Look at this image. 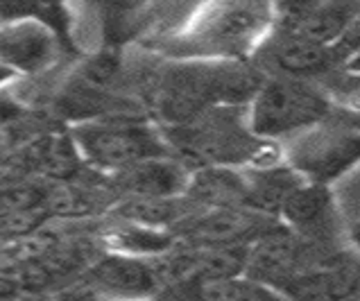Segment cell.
Returning <instances> with one entry per match:
<instances>
[{"mask_svg":"<svg viewBox=\"0 0 360 301\" xmlns=\"http://www.w3.org/2000/svg\"><path fill=\"white\" fill-rule=\"evenodd\" d=\"M300 256L302 249L297 236L285 226L272 224L247 247L243 276L272 290H281L300 269Z\"/></svg>","mask_w":360,"mask_h":301,"instance_id":"obj_10","label":"cell"},{"mask_svg":"<svg viewBox=\"0 0 360 301\" xmlns=\"http://www.w3.org/2000/svg\"><path fill=\"white\" fill-rule=\"evenodd\" d=\"M358 154V129L347 113L328 111L311 129L290 139V168L311 184L340 179L352 170Z\"/></svg>","mask_w":360,"mask_h":301,"instance_id":"obj_4","label":"cell"},{"mask_svg":"<svg viewBox=\"0 0 360 301\" xmlns=\"http://www.w3.org/2000/svg\"><path fill=\"white\" fill-rule=\"evenodd\" d=\"M105 243L111 254H122L131 258H157L161 254L170 252L174 247V238L170 231L159 229H146V226L120 222L114 229L105 233Z\"/></svg>","mask_w":360,"mask_h":301,"instance_id":"obj_17","label":"cell"},{"mask_svg":"<svg viewBox=\"0 0 360 301\" xmlns=\"http://www.w3.org/2000/svg\"><path fill=\"white\" fill-rule=\"evenodd\" d=\"M91 293L100 301H146L159 295L161 283L150 261L107 254L89 272Z\"/></svg>","mask_w":360,"mask_h":301,"instance_id":"obj_7","label":"cell"},{"mask_svg":"<svg viewBox=\"0 0 360 301\" xmlns=\"http://www.w3.org/2000/svg\"><path fill=\"white\" fill-rule=\"evenodd\" d=\"M263 79L245 61H179L163 75L159 111L172 127H181L204 111L250 105Z\"/></svg>","mask_w":360,"mask_h":301,"instance_id":"obj_2","label":"cell"},{"mask_svg":"<svg viewBox=\"0 0 360 301\" xmlns=\"http://www.w3.org/2000/svg\"><path fill=\"white\" fill-rule=\"evenodd\" d=\"M331 111L320 89L304 79L265 77L247 111V129L254 139H295Z\"/></svg>","mask_w":360,"mask_h":301,"instance_id":"obj_3","label":"cell"},{"mask_svg":"<svg viewBox=\"0 0 360 301\" xmlns=\"http://www.w3.org/2000/svg\"><path fill=\"white\" fill-rule=\"evenodd\" d=\"M342 301H358V297L354 295V297H347V299H342Z\"/></svg>","mask_w":360,"mask_h":301,"instance_id":"obj_22","label":"cell"},{"mask_svg":"<svg viewBox=\"0 0 360 301\" xmlns=\"http://www.w3.org/2000/svg\"><path fill=\"white\" fill-rule=\"evenodd\" d=\"M247 181V197L245 209L252 213H259L263 217L279 215L281 206L300 186L306 181L292 168H276L267 165L254 172H245Z\"/></svg>","mask_w":360,"mask_h":301,"instance_id":"obj_14","label":"cell"},{"mask_svg":"<svg viewBox=\"0 0 360 301\" xmlns=\"http://www.w3.org/2000/svg\"><path fill=\"white\" fill-rule=\"evenodd\" d=\"M254 59L259 61V68L272 72L270 77H290L306 82L308 77L322 75L333 66L335 48H322L292 34L272 30L254 53Z\"/></svg>","mask_w":360,"mask_h":301,"instance_id":"obj_8","label":"cell"},{"mask_svg":"<svg viewBox=\"0 0 360 301\" xmlns=\"http://www.w3.org/2000/svg\"><path fill=\"white\" fill-rule=\"evenodd\" d=\"M122 191L131 197H181L188 172L168 159H152L118 174Z\"/></svg>","mask_w":360,"mask_h":301,"instance_id":"obj_15","label":"cell"},{"mask_svg":"<svg viewBox=\"0 0 360 301\" xmlns=\"http://www.w3.org/2000/svg\"><path fill=\"white\" fill-rule=\"evenodd\" d=\"M285 229L297 238H331L340 224L331 188L322 184L304 181L281 206Z\"/></svg>","mask_w":360,"mask_h":301,"instance_id":"obj_11","label":"cell"},{"mask_svg":"<svg viewBox=\"0 0 360 301\" xmlns=\"http://www.w3.org/2000/svg\"><path fill=\"white\" fill-rule=\"evenodd\" d=\"M79 159L98 170L120 174L152 159H166L168 148L148 124L139 122H89L73 132Z\"/></svg>","mask_w":360,"mask_h":301,"instance_id":"obj_5","label":"cell"},{"mask_svg":"<svg viewBox=\"0 0 360 301\" xmlns=\"http://www.w3.org/2000/svg\"><path fill=\"white\" fill-rule=\"evenodd\" d=\"M356 5L349 3H288L274 7L272 30L308 44L335 48L354 23Z\"/></svg>","mask_w":360,"mask_h":301,"instance_id":"obj_6","label":"cell"},{"mask_svg":"<svg viewBox=\"0 0 360 301\" xmlns=\"http://www.w3.org/2000/svg\"><path fill=\"white\" fill-rule=\"evenodd\" d=\"M184 197L193 206L211 209H245L247 181L245 172L224 165H207L188 177Z\"/></svg>","mask_w":360,"mask_h":301,"instance_id":"obj_13","label":"cell"},{"mask_svg":"<svg viewBox=\"0 0 360 301\" xmlns=\"http://www.w3.org/2000/svg\"><path fill=\"white\" fill-rule=\"evenodd\" d=\"M16 75H14V72L12 70H9L7 66H3V64H0V89H3L5 84H9V82H12Z\"/></svg>","mask_w":360,"mask_h":301,"instance_id":"obj_21","label":"cell"},{"mask_svg":"<svg viewBox=\"0 0 360 301\" xmlns=\"http://www.w3.org/2000/svg\"><path fill=\"white\" fill-rule=\"evenodd\" d=\"M290 301H342L356 295V269L347 261L326 258L313 267H300L281 288Z\"/></svg>","mask_w":360,"mask_h":301,"instance_id":"obj_12","label":"cell"},{"mask_svg":"<svg viewBox=\"0 0 360 301\" xmlns=\"http://www.w3.org/2000/svg\"><path fill=\"white\" fill-rule=\"evenodd\" d=\"M120 222L139 224L146 229L170 231L188 215L186 197H129L118 209Z\"/></svg>","mask_w":360,"mask_h":301,"instance_id":"obj_16","label":"cell"},{"mask_svg":"<svg viewBox=\"0 0 360 301\" xmlns=\"http://www.w3.org/2000/svg\"><path fill=\"white\" fill-rule=\"evenodd\" d=\"M274 5L209 3L195 9L166 53L179 61H245L272 32Z\"/></svg>","mask_w":360,"mask_h":301,"instance_id":"obj_1","label":"cell"},{"mask_svg":"<svg viewBox=\"0 0 360 301\" xmlns=\"http://www.w3.org/2000/svg\"><path fill=\"white\" fill-rule=\"evenodd\" d=\"M18 295V286L14 281V276L0 269V301H12Z\"/></svg>","mask_w":360,"mask_h":301,"instance_id":"obj_20","label":"cell"},{"mask_svg":"<svg viewBox=\"0 0 360 301\" xmlns=\"http://www.w3.org/2000/svg\"><path fill=\"white\" fill-rule=\"evenodd\" d=\"M79 161L82 159L73 139H46L34 148L37 168L48 174V177H55L61 181L73 177L79 168Z\"/></svg>","mask_w":360,"mask_h":301,"instance_id":"obj_18","label":"cell"},{"mask_svg":"<svg viewBox=\"0 0 360 301\" xmlns=\"http://www.w3.org/2000/svg\"><path fill=\"white\" fill-rule=\"evenodd\" d=\"M57 57V39L44 20L18 18L0 27V64L14 75H34Z\"/></svg>","mask_w":360,"mask_h":301,"instance_id":"obj_9","label":"cell"},{"mask_svg":"<svg viewBox=\"0 0 360 301\" xmlns=\"http://www.w3.org/2000/svg\"><path fill=\"white\" fill-rule=\"evenodd\" d=\"M154 301H204V297L198 283H174L161 288Z\"/></svg>","mask_w":360,"mask_h":301,"instance_id":"obj_19","label":"cell"}]
</instances>
